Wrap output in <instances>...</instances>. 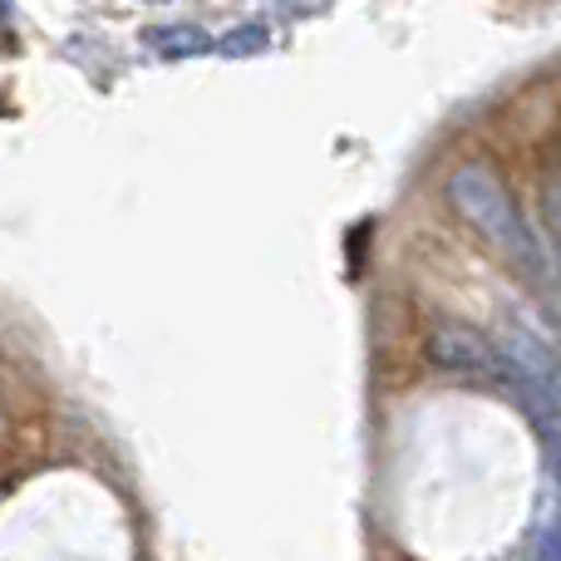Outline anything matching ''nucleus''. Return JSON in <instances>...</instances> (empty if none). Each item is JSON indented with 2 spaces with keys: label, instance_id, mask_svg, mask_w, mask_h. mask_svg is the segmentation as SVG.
I'll use <instances>...</instances> for the list:
<instances>
[{
  "label": "nucleus",
  "instance_id": "20e7f679",
  "mask_svg": "<svg viewBox=\"0 0 561 561\" xmlns=\"http://www.w3.org/2000/svg\"><path fill=\"white\" fill-rule=\"evenodd\" d=\"M217 45H222V39L203 25H153L148 30V49L163 59H193V55H207V49H217Z\"/></svg>",
  "mask_w": 561,
  "mask_h": 561
},
{
  "label": "nucleus",
  "instance_id": "39448f33",
  "mask_svg": "<svg viewBox=\"0 0 561 561\" xmlns=\"http://www.w3.org/2000/svg\"><path fill=\"white\" fill-rule=\"evenodd\" d=\"M272 45V25H237V30H227V39L217 49H222V55H262V49Z\"/></svg>",
  "mask_w": 561,
  "mask_h": 561
},
{
  "label": "nucleus",
  "instance_id": "f03ea898",
  "mask_svg": "<svg viewBox=\"0 0 561 561\" xmlns=\"http://www.w3.org/2000/svg\"><path fill=\"white\" fill-rule=\"evenodd\" d=\"M497 350L507 355L517 375L513 394L533 409V419L561 414V345L537 325L533 316H513L497 335Z\"/></svg>",
  "mask_w": 561,
  "mask_h": 561
},
{
  "label": "nucleus",
  "instance_id": "7ed1b4c3",
  "mask_svg": "<svg viewBox=\"0 0 561 561\" xmlns=\"http://www.w3.org/2000/svg\"><path fill=\"white\" fill-rule=\"evenodd\" d=\"M428 359L438 369H454V375H473V379H493V385L517 389V375L507 365V355L497 350V340H488L483 330L444 320V325L428 335Z\"/></svg>",
  "mask_w": 561,
  "mask_h": 561
},
{
  "label": "nucleus",
  "instance_id": "f257e3e1",
  "mask_svg": "<svg viewBox=\"0 0 561 561\" xmlns=\"http://www.w3.org/2000/svg\"><path fill=\"white\" fill-rule=\"evenodd\" d=\"M448 207L503 256L523 280H533L542 290V300H552V310H561V266L552 262V247H542V237L533 232V222L523 217L517 197L507 193V183L497 178V168H488L483 158H468L448 173L444 183Z\"/></svg>",
  "mask_w": 561,
  "mask_h": 561
},
{
  "label": "nucleus",
  "instance_id": "0eeeda50",
  "mask_svg": "<svg viewBox=\"0 0 561 561\" xmlns=\"http://www.w3.org/2000/svg\"><path fill=\"white\" fill-rule=\"evenodd\" d=\"M537 434H542L547 454H552V473H557V483H561V414L537 419Z\"/></svg>",
  "mask_w": 561,
  "mask_h": 561
},
{
  "label": "nucleus",
  "instance_id": "423d86ee",
  "mask_svg": "<svg viewBox=\"0 0 561 561\" xmlns=\"http://www.w3.org/2000/svg\"><path fill=\"white\" fill-rule=\"evenodd\" d=\"M537 561H561V507L547 513L542 533H537Z\"/></svg>",
  "mask_w": 561,
  "mask_h": 561
}]
</instances>
